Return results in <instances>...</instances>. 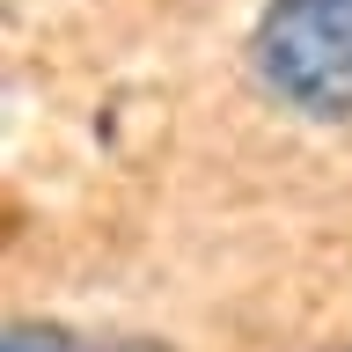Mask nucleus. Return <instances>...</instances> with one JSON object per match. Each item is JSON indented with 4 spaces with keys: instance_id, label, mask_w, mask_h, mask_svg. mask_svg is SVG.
I'll list each match as a JSON object with an SVG mask.
<instances>
[{
    "instance_id": "nucleus-1",
    "label": "nucleus",
    "mask_w": 352,
    "mask_h": 352,
    "mask_svg": "<svg viewBox=\"0 0 352 352\" xmlns=\"http://www.w3.org/2000/svg\"><path fill=\"white\" fill-rule=\"evenodd\" d=\"M250 74L308 125H352V0H264L250 22Z\"/></svg>"
},
{
    "instance_id": "nucleus-2",
    "label": "nucleus",
    "mask_w": 352,
    "mask_h": 352,
    "mask_svg": "<svg viewBox=\"0 0 352 352\" xmlns=\"http://www.w3.org/2000/svg\"><path fill=\"white\" fill-rule=\"evenodd\" d=\"M0 352H169V345H154V338H74L59 323H8Z\"/></svg>"
}]
</instances>
